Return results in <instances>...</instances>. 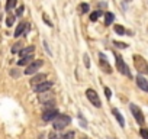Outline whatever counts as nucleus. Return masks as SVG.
Instances as JSON below:
<instances>
[{
	"mask_svg": "<svg viewBox=\"0 0 148 139\" xmlns=\"http://www.w3.org/2000/svg\"><path fill=\"white\" fill-rule=\"evenodd\" d=\"M102 15H103V12H102V10H96V12H92V15H90V20H92V22H96V20H97V19H99V18H100Z\"/></svg>",
	"mask_w": 148,
	"mask_h": 139,
	"instance_id": "18",
	"label": "nucleus"
},
{
	"mask_svg": "<svg viewBox=\"0 0 148 139\" xmlns=\"http://www.w3.org/2000/svg\"><path fill=\"white\" fill-rule=\"evenodd\" d=\"M13 22H15V16H8V19H6V25H8V26H12Z\"/></svg>",
	"mask_w": 148,
	"mask_h": 139,
	"instance_id": "23",
	"label": "nucleus"
},
{
	"mask_svg": "<svg viewBox=\"0 0 148 139\" xmlns=\"http://www.w3.org/2000/svg\"><path fill=\"white\" fill-rule=\"evenodd\" d=\"M70 122H71V117L70 116H67V114H58L54 119V127H55V130H61V129L67 127Z\"/></svg>",
	"mask_w": 148,
	"mask_h": 139,
	"instance_id": "3",
	"label": "nucleus"
},
{
	"mask_svg": "<svg viewBox=\"0 0 148 139\" xmlns=\"http://www.w3.org/2000/svg\"><path fill=\"white\" fill-rule=\"evenodd\" d=\"M73 136H74V133H73V132H70V133H67V135H64V136H62V139H71Z\"/></svg>",
	"mask_w": 148,
	"mask_h": 139,
	"instance_id": "28",
	"label": "nucleus"
},
{
	"mask_svg": "<svg viewBox=\"0 0 148 139\" xmlns=\"http://www.w3.org/2000/svg\"><path fill=\"white\" fill-rule=\"evenodd\" d=\"M113 45H115V46H118V48H128V45H126V44H122V42H118V41H115V42H113Z\"/></svg>",
	"mask_w": 148,
	"mask_h": 139,
	"instance_id": "26",
	"label": "nucleus"
},
{
	"mask_svg": "<svg viewBox=\"0 0 148 139\" xmlns=\"http://www.w3.org/2000/svg\"><path fill=\"white\" fill-rule=\"evenodd\" d=\"M34 61V55H28V57H22V59L18 61V65H26L29 62Z\"/></svg>",
	"mask_w": 148,
	"mask_h": 139,
	"instance_id": "15",
	"label": "nucleus"
},
{
	"mask_svg": "<svg viewBox=\"0 0 148 139\" xmlns=\"http://www.w3.org/2000/svg\"><path fill=\"white\" fill-rule=\"evenodd\" d=\"M16 3H18V0H8V2H6V10L10 12L16 6Z\"/></svg>",
	"mask_w": 148,
	"mask_h": 139,
	"instance_id": "19",
	"label": "nucleus"
},
{
	"mask_svg": "<svg viewBox=\"0 0 148 139\" xmlns=\"http://www.w3.org/2000/svg\"><path fill=\"white\" fill-rule=\"evenodd\" d=\"M113 20H115V16H113L110 12H105V25H106V26H109Z\"/></svg>",
	"mask_w": 148,
	"mask_h": 139,
	"instance_id": "16",
	"label": "nucleus"
},
{
	"mask_svg": "<svg viewBox=\"0 0 148 139\" xmlns=\"http://www.w3.org/2000/svg\"><path fill=\"white\" fill-rule=\"evenodd\" d=\"M125 2H132V0H125Z\"/></svg>",
	"mask_w": 148,
	"mask_h": 139,
	"instance_id": "31",
	"label": "nucleus"
},
{
	"mask_svg": "<svg viewBox=\"0 0 148 139\" xmlns=\"http://www.w3.org/2000/svg\"><path fill=\"white\" fill-rule=\"evenodd\" d=\"M139 135H141L144 139H148V130H147L145 127H142V129L139 130Z\"/></svg>",
	"mask_w": 148,
	"mask_h": 139,
	"instance_id": "22",
	"label": "nucleus"
},
{
	"mask_svg": "<svg viewBox=\"0 0 148 139\" xmlns=\"http://www.w3.org/2000/svg\"><path fill=\"white\" fill-rule=\"evenodd\" d=\"M49 139H60V138H58L54 132H51V133H49Z\"/></svg>",
	"mask_w": 148,
	"mask_h": 139,
	"instance_id": "29",
	"label": "nucleus"
},
{
	"mask_svg": "<svg viewBox=\"0 0 148 139\" xmlns=\"http://www.w3.org/2000/svg\"><path fill=\"white\" fill-rule=\"evenodd\" d=\"M132 58H134V65H135V68H136V71H138L139 74L147 76V74H148V62H147V59H145L144 57L138 55V54H135Z\"/></svg>",
	"mask_w": 148,
	"mask_h": 139,
	"instance_id": "1",
	"label": "nucleus"
},
{
	"mask_svg": "<svg viewBox=\"0 0 148 139\" xmlns=\"http://www.w3.org/2000/svg\"><path fill=\"white\" fill-rule=\"evenodd\" d=\"M136 86H138L141 90H144V91L148 93V81H147V78H144L142 76H138V77H136Z\"/></svg>",
	"mask_w": 148,
	"mask_h": 139,
	"instance_id": "11",
	"label": "nucleus"
},
{
	"mask_svg": "<svg viewBox=\"0 0 148 139\" xmlns=\"http://www.w3.org/2000/svg\"><path fill=\"white\" fill-rule=\"evenodd\" d=\"M52 86H54V83H52V81H42V83H39V84L34 86V90H35L36 93H47Z\"/></svg>",
	"mask_w": 148,
	"mask_h": 139,
	"instance_id": "8",
	"label": "nucleus"
},
{
	"mask_svg": "<svg viewBox=\"0 0 148 139\" xmlns=\"http://www.w3.org/2000/svg\"><path fill=\"white\" fill-rule=\"evenodd\" d=\"M79 10H80L82 13H87V12H89V5H87V3H82V5L79 6Z\"/></svg>",
	"mask_w": 148,
	"mask_h": 139,
	"instance_id": "20",
	"label": "nucleus"
},
{
	"mask_svg": "<svg viewBox=\"0 0 148 139\" xmlns=\"http://www.w3.org/2000/svg\"><path fill=\"white\" fill-rule=\"evenodd\" d=\"M44 65V61L42 59H36V61H32L28 67H26V70H25V74L26 76H32V74H35L38 70L41 68Z\"/></svg>",
	"mask_w": 148,
	"mask_h": 139,
	"instance_id": "5",
	"label": "nucleus"
},
{
	"mask_svg": "<svg viewBox=\"0 0 148 139\" xmlns=\"http://www.w3.org/2000/svg\"><path fill=\"white\" fill-rule=\"evenodd\" d=\"M58 114H60V113H58V110H57V109H48V110H45V112H44L42 119H44V122H51V120H54Z\"/></svg>",
	"mask_w": 148,
	"mask_h": 139,
	"instance_id": "10",
	"label": "nucleus"
},
{
	"mask_svg": "<svg viewBox=\"0 0 148 139\" xmlns=\"http://www.w3.org/2000/svg\"><path fill=\"white\" fill-rule=\"evenodd\" d=\"M21 49H22V44H16V45H13L12 52H13V54H16V52H21Z\"/></svg>",
	"mask_w": 148,
	"mask_h": 139,
	"instance_id": "21",
	"label": "nucleus"
},
{
	"mask_svg": "<svg viewBox=\"0 0 148 139\" xmlns=\"http://www.w3.org/2000/svg\"><path fill=\"white\" fill-rule=\"evenodd\" d=\"M112 113H113V116L116 117V120H118V123L123 127L125 126V120H123V116L121 114V112L118 110V109H112Z\"/></svg>",
	"mask_w": 148,
	"mask_h": 139,
	"instance_id": "13",
	"label": "nucleus"
},
{
	"mask_svg": "<svg viewBox=\"0 0 148 139\" xmlns=\"http://www.w3.org/2000/svg\"><path fill=\"white\" fill-rule=\"evenodd\" d=\"M28 31H29V23H28V22H21V23L18 25V28H16L13 36H15V38H19V36L28 33Z\"/></svg>",
	"mask_w": 148,
	"mask_h": 139,
	"instance_id": "9",
	"label": "nucleus"
},
{
	"mask_svg": "<svg viewBox=\"0 0 148 139\" xmlns=\"http://www.w3.org/2000/svg\"><path fill=\"white\" fill-rule=\"evenodd\" d=\"M99 62H100V67L103 68V71H105L106 74H110V73H112V67H110V64H109L106 55H103V52H99Z\"/></svg>",
	"mask_w": 148,
	"mask_h": 139,
	"instance_id": "7",
	"label": "nucleus"
},
{
	"mask_svg": "<svg viewBox=\"0 0 148 139\" xmlns=\"http://www.w3.org/2000/svg\"><path fill=\"white\" fill-rule=\"evenodd\" d=\"M131 107V112H132V114H134V117H135V120L141 125V126H144L145 125V119H144V114H142V110L136 106V104H131L129 106Z\"/></svg>",
	"mask_w": 148,
	"mask_h": 139,
	"instance_id": "6",
	"label": "nucleus"
},
{
	"mask_svg": "<svg viewBox=\"0 0 148 139\" xmlns=\"http://www.w3.org/2000/svg\"><path fill=\"white\" fill-rule=\"evenodd\" d=\"M34 52H35V46L34 45H29L26 48H22L21 52H19V55L21 57H28V55H34Z\"/></svg>",
	"mask_w": 148,
	"mask_h": 139,
	"instance_id": "12",
	"label": "nucleus"
},
{
	"mask_svg": "<svg viewBox=\"0 0 148 139\" xmlns=\"http://www.w3.org/2000/svg\"><path fill=\"white\" fill-rule=\"evenodd\" d=\"M86 96H87L89 102H90L95 107H100V106H102L100 99H99V96H97L96 90H93V89H87V90H86Z\"/></svg>",
	"mask_w": 148,
	"mask_h": 139,
	"instance_id": "4",
	"label": "nucleus"
},
{
	"mask_svg": "<svg viewBox=\"0 0 148 139\" xmlns=\"http://www.w3.org/2000/svg\"><path fill=\"white\" fill-rule=\"evenodd\" d=\"M105 94H106V99L110 100V97H112V91H110L109 87H105Z\"/></svg>",
	"mask_w": 148,
	"mask_h": 139,
	"instance_id": "25",
	"label": "nucleus"
},
{
	"mask_svg": "<svg viewBox=\"0 0 148 139\" xmlns=\"http://www.w3.org/2000/svg\"><path fill=\"white\" fill-rule=\"evenodd\" d=\"M23 10H25V7H23V6L18 7V10H16V16H18V18H19V16H22V15H23Z\"/></svg>",
	"mask_w": 148,
	"mask_h": 139,
	"instance_id": "27",
	"label": "nucleus"
},
{
	"mask_svg": "<svg viewBox=\"0 0 148 139\" xmlns=\"http://www.w3.org/2000/svg\"><path fill=\"white\" fill-rule=\"evenodd\" d=\"M115 32L118 33V35H126V33H132V32H126V29L123 28V26H121V25H115ZM132 36V35H131Z\"/></svg>",
	"mask_w": 148,
	"mask_h": 139,
	"instance_id": "17",
	"label": "nucleus"
},
{
	"mask_svg": "<svg viewBox=\"0 0 148 139\" xmlns=\"http://www.w3.org/2000/svg\"><path fill=\"white\" fill-rule=\"evenodd\" d=\"M45 78H47V76H45V74H36V76L31 80V84H32V86H36V84H39V83L45 81Z\"/></svg>",
	"mask_w": 148,
	"mask_h": 139,
	"instance_id": "14",
	"label": "nucleus"
},
{
	"mask_svg": "<svg viewBox=\"0 0 148 139\" xmlns=\"http://www.w3.org/2000/svg\"><path fill=\"white\" fill-rule=\"evenodd\" d=\"M115 58H116V68L119 70V73H121V74H123V76H126L128 78H132V74H131V71H129L128 65L125 64V61H123L122 55H119L118 52H115Z\"/></svg>",
	"mask_w": 148,
	"mask_h": 139,
	"instance_id": "2",
	"label": "nucleus"
},
{
	"mask_svg": "<svg viewBox=\"0 0 148 139\" xmlns=\"http://www.w3.org/2000/svg\"><path fill=\"white\" fill-rule=\"evenodd\" d=\"M84 64H86V67H89V55L87 54L84 55Z\"/></svg>",
	"mask_w": 148,
	"mask_h": 139,
	"instance_id": "30",
	"label": "nucleus"
},
{
	"mask_svg": "<svg viewBox=\"0 0 148 139\" xmlns=\"http://www.w3.org/2000/svg\"><path fill=\"white\" fill-rule=\"evenodd\" d=\"M42 19H44V22H45V23H47L48 26H51V28H52V23H51V20H49V18H48V16H47L45 13L42 15Z\"/></svg>",
	"mask_w": 148,
	"mask_h": 139,
	"instance_id": "24",
	"label": "nucleus"
}]
</instances>
